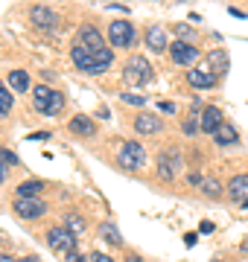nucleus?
<instances>
[{
    "instance_id": "nucleus-1",
    "label": "nucleus",
    "mask_w": 248,
    "mask_h": 262,
    "mask_svg": "<svg viewBox=\"0 0 248 262\" xmlns=\"http://www.w3.org/2000/svg\"><path fill=\"white\" fill-rule=\"evenodd\" d=\"M123 76H126L129 84H143V82L152 79V64H149L143 56H132L123 67Z\"/></svg>"
},
{
    "instance_id": "nucleus-2",
    "label": "nucleus",
    "mask_w": 248,
    "mask_h": 262,
    "mask_svg": "<svg viewBox=\"0 0 248 262\" xmlns=\"http://www.w3.org/2000/svg\"><path fill=\"white\" fill-rule=\"evenodd\" d=\"M47 245L58 253H73L76 251V236L70 233L67 227H50L47 233Z\"/></svg>"
},
{
    "instance_id": "nucleus-3",
    "label": "nucleus",
    "mask_w": 248,
    "mask_h": 262,
    "mask_svg": "<svg viewBox=\"0 0 248 262\" xmlns=\"http://www.w3.org/2000/svg\"><path fill=\"white\" fill-rule=\"evenodd\" d=\"M143 160H146V155H143V146L140 143H126L123 149H120V155H117V163L123 169H129V172H134V169H140L143 166Z\"/></svg>"
},
{
    "instance_id": "nucleus-4",
    "label": "nucleus",
    "mask_w": 248,
    "mask_h": 262,
    "mask_svg": "<svg viewBox=\"0 0 248 262\" xmlns=\"http://www.w3.org/2000/svg\"><path fill=\"white\" fill-rule=\"evenodd\" d=\"M108 41L111 47H132L134 44V27L129 20H114L108 27Z\"/></svg>"
},
{
    "instance_id": "nucleus-5",
    "label": "nucleus",
    "mask_w": 248,
    "mask_h": 262,
    "mask_svg": "<svg viewBox=\"0 0 248 262\" xmlns=\"http://www.w3.org/2000/svg\"><path fill=\"white\" fill-rule=\"evenodd\" d=\"M170 56L175 64H184V67H190L193 61H199V50L193 47V44H187V41H175L170 47Z\"/></svg>"
},
{
    "instance_id": "nucleus-6",
    "label": "nucleus",
    "mask_w": 248,
    "mask_h": 262,
    "mask_svg": "<svg viewBox=\"0 0 248 262\" xmlns=\"http://www.w3.org/2000/svg\"><path fill=\"white\" fill-rule=\"evenodd\" d=\"M44 210H47V204L41 198H18L15 201V213L20 219H38V215H44Z\"/></svg>"
},
{
    "instance_id": "nucleus-7",
    "label": "nucleus",
    "mask_w": 248,
    "mask_h": 262,
    "mask_svg": "<svg viewBox=\"0 0 248 262\" xmlns=\"http://www.w3.org/2000/svg\"><path fill=\"white\" fill-rule=\"evenodd\" d=\"M181 166V155L175 149H170V151H163L161 158H158V172H161V178L163 181H172L175 178V169Z\"/></svg>"
},
{
    "instance_id": "nucleus-8",
    "label": "nucleus",
    "mask_w": 248,
    "mask_h": 262,
    "mask_svg": "<svg viewBox=\"0 0 248 262\" xmlns=\"http://www.w3.org/2000/svg\"><path fill=\"white\" fill-rule=\"evenodd\" d=\"M222 128V111L216 105H204L201 108V131L204 134H216Z\"/></svg>"
},
{
    "instance_id": "nucleus-9",
    "label": "nucleus",
    "mask_w": 248,
    "mask_h": 262,
    "mask_svg": "<svg viewBox=\"0 0 248 262\" xmlns=\"http://www.w3.org/2000/svg\"><path fill=\"white\" fill-rule=\"evenodd\" d=\"M111 61H114V53H111V50H99V53H94V56H91V61H88V67H85V73H91V76L105 73V70L111 67Z\"/></svg>"
},
{
    "instance_id": "nucleus-10",
    "label": "nucleus",
    "mask_w": 248,
    "mask_h": 262,
    "mask_svg": "<svg viewBox=\"0 0 248 262\" xmlns=\"http://www.w3.org/2000/svg\"><path fill=\"white\" fill-rule=\"evenodd\" d=\"M216 79H219V76L210 73L208 67H201V70H190V73H187V82H190L196 91H208V88H213Z\"/></svg>"
},
{
    "instance_id": "nucleus-11",
    "label": "nucleus",
    "mask_w": 248,
    "mask_h": 262,
    "mask_svg": "<svg viewBox=\"0 0 248 262\" xmlns=\"http://www.w3.org/2000/svg\"><path fill=\"white\" fill-rule=\"evenodd\" d=\"M79 44L85 50H91V53H99V50H105L102 47V38H99V32H96L94 27H85L82 32H79Z\"/></svg>"
},
{
    "instance_id": "nucleus-12",
    "label": "nucleus",
    "mask_w": 248,
    "mask_h": 262,
    "mask_svg": "<svg viewBox=\"0 0 248 262\" xmlns=\"http://www.w3.org/2000/svg\"><path fill=\"white\" fill-rule=\"evenodd\" d=\"M134 131H140V134H158V131H161V120L152 117V114H137Z\"/></svg>"
},
{
    "instance_id": "nucleus-13",
    "label": "nucleus",
    "mask_w": 248,
    "mask_h": 262,
    "mask_svg": "<svg viewBox=\"0 0 248 262\" xmlns=\"http://www.w3.org/2000/svg\"><path fill=\"white\" fill-rule=\"evenodd\" d=\"M228 195L234 201H248V175H237L228 184Z\"/></svg>"
},
{
    "instance_id": "nucleus-14",
    "label": "nucleus",
    "mask_w": 248,
    "mask_h": 262,
    "mask_svg": "<svg viewBox=\"0 0 248 262\" xmlns=\"http://www.w3.org/2000/svg\"><path fill=\"white\" fill-rule=\"evenodd\" d=\"M32 24L41 27V29H50V27H56V24H58V18H56V12H53V9L35 6V9H32Z\"/></svg>"
},
{
    "instance_id": "nucleus-15",
    "label": "nucleus",
    "mask_w": 248,
    "mask_h": 262,
    "mask_svg": "<svg viewBox=\"0 0 248 262\" xmlns=\"http://www.w3.org/2000/svg\"><path fill=\"white\" fill-rule=\"evenodd\" d=\"M67 128L73 131V134H79V137H91L94 134V122L88 120L85 114H79V117H73V120L67 122Z\"/></svg>"
},
{
    "instance_id": "nucleus-16",
    "label": "nucleus",
    "mask_w": 248,
    "mask_h": 262,
    "mask_svg": "<svg viewBox=\"0 0 248 262\" xmlns=\"http://www.w3.org/2000/svg\"><path fill=\"white\" fill-rule=\"evenodd\" d=\"M208 70H210V73H216V76L225 73V70H228V53L213 50V53L208 56Z\"/></svg>"
},
{
    "instance_id": "nucleus-17",
    "label": "nucleus",
    "mask_w": 248,
    "mask_h": 262,
    "mask_svg": "<svg viewBox=\"0 0 248 262\" xmlns=\"http://www.w3.org/2000/svg\"><path fill=\"white\" fill-rule=\"evenodd\" d=\"M199 131H201V108L193 105L190 114H187V120H184V134L193 137V134H199Z\"/></svg>"
},
{
    "instance_id": "nucleus-18",
    "label": "nucleus",
    "mask_w": 248,
    "mask_h": 262,
    "mask_svg": "<svg viewBox=\"0 0 248 262\" xmlns=\"http://www.w3.org/2000/svg\"><path fill=\"white\" fill-rule=\"evenodd\" d=\"M146 44H149V50H155V53L167 50V35H163V29H158V27L149 29V32H146Z\"/></svg>"
},
{
    "instance_id": "nucleus-19",
    "label": "nucleus",
    "mask_w": 248,
    "mask_h": 262,
    "mask_svg": "<svg viewBox=\"0 0 248 262\" xmlns=\"http://www.w3.org/2000/svg\"><path fill=\"white\" fill-rule=\"evenodd\" d=\"M32 99H35V108L44 114L47 111V105H50V99H53V91H50L47 84H38V88L32 91Z\"/></svg>"
},
{
    "instance_id": "nucleus-20",
    "label": "nucleus",
    "mask_w": 248,
    "mask_h": 262,
    "mask_svg": "<svg viewBox=\"0 0 248 262\" xmlns=\"http://www.w3.org/2000/svg\"><path fill=\"white\" fill-rule=\"evenodd\" d=\"M91 56H94V53H91V50H85L82 44H76V47L70 50V61H73V64L79 67V70H85V67H88V61H91Z\"/></svg>"
},
{
    "instance_id": "nucleus-21",
    "label": "nucleus",
    "mask_w": 248,
    "mask_h": 262,
    "mask_svg": "<svg viewBox=\"0 0 248 262\" xmlns=\"http://www.w3.org/2000/svg\"><path fill=\"white\" fill-rule=\"evenodd\" d=\"M9 88L12 91H18V94H24L29 88V76L24 73V70H12L9 73Z\"/></svg>"
},
{
    "instance_id": "nucleus-22",
    "label": "nucleus",
    "mask_w": 248,
    "mask_h": 262,
    "mask_svg": "<svg viewBox=\"0 0 248 262\" xmlns=\"http://www.w3.org/2000/svg\"><path fill=\"white\" fill-rule=\"evenodd\" d=\"M41 187H44L41 181H27V184H20L18 187V198H35L41 192Z\"/></svg>"
},
{
    "instance_id": "nucleus-23",
    "label": "nucleus",
    "mask_w": 248,
    "mask_h": 262,
    "mask_svg": "<svg viewBox=\"0 0 248 262\" xmlns=\"http://www.w3.org/2000/svg\"><path fill=\"white\" fill-rule=\"evenodd\" d=\"M213 137H216V143H219V146H231V143H237V131L231 128V125H222Z\"/></svg>"
},
{
    "instance_id": "nucleus-24",
    "label": "nucleus",
    "mask_w": 248,
    "mask_h": 262,
    "mask_svg": "<svg viewBox=\"0 0 248 262\" xmlns=\"http://www.w3.org/2000/svg\"><path fill=\"white\" fill-rule=\"evenodd\" d=\"M99 233H102V239H105V242L117 245V248L123 245V239H120V233H117V227H114V225H102V227H99Z\"/></svg>"
},
{
    "instance_id": "nucleus-25",
    "label": "nucleus",
    "mask_w": 248,
    "mask_h": 262,
    "mask_svg": "<svg viewBox=\"0 0 248 262\" xmlns=\"http://www.w3.org/2000/svg\"><path fill=\"white\" fill-rule=\"evenodd\" d=\"M61 108H65V96L53 91V99H50V105H47V111H44V114H47V117H56Z\"/></svg>"
},
{
    "instance_id": "nucleus-26",
    "label": "nucleus",
    "mask_w": 248,
    "mask_h": 262,
    "mask_svg": "<svg viewBox=\"0 0 248 262\" xmlns=\"http://www.w3.org/2000/svg\"><path fill=\"white\" fill-rule=\"evenodd\" d=\"M65 227H67L73 236H79L82 230H85V222H82L79 215H67V219H65Z\"/></svg>"
},
{
    "instance_id": "nucleus-27",
    "label": "nucleus",
    "mask_w": 248,
    "mask_h": 262,
    "mask_svg": "<svg viewBox=\"0 0 248 262\" xmlns=\"http://www.w3.org/2000/svg\"><path fill=\"white\" fill-rule=\"evenodd\" d=\"M9 111H12V94L0 88V117H6Z\"/></svg>"
},
{
    "instance_id": "nucleus-28",
    "label": "nucleus",
    "mask_w": 248,
    "mask_h": 262,
    "mask_svg": "<svg viewBox=\"0 0 248 262\" xmlns=\"http://www.w3.org/2000/svg\"><path fill=\"white\" fill-rule=\"evenodd\" d=\"M201 187H204V192H208V195H213V198L222 192V187H219V181H216V178H204V181H201Z\"/></svg>"
},
{
    "instance_id": "nucleus-29",
    "label": "nucleus",
    "mask_w": 248,
    "mask_h": 262,
    "mask_svg": "<svg viewBox=\"0 0 248 262\" xmlns=\"http://www.w3.org/2000/svg\"><path fill=\"white\" fill-rule=\"evenodd\" d=\"M123 102H129V105H143L146 99L140 94H123Z\"/></svg>"
},
{
    "instance_id": "nucleus-30",
    "label": "nucleus",
    "mask_w": 248,
    "mask_h": 262,
    "mask_svg": "<svg viewBox=\"0 0 248 262\" xmlns=\"http://www.w3.org/2000/svg\"><path fill=\"white\" fill-rule=\"evenodd\" d=\"M0 158H3V163H18V155H15V151H9V149L0 151Z\"/></svg>"
},
{
    "instance_id": "nucleus-31",
    "label": "nucleus",
    "mask_w": 248,
    "mask_h": 262,
    "mask_svg": "<svg viewBox=\"0 0 248 262\" xmlns=\"http://www.w3.org/2000/svg\"><path fill=\"white\" fill-rule=\"evenodd\" d=\"M175 32H178V35H184V38H193V29L184 27V24H178V27H175Z\"/></svg>"
},
{
    "instance_id": "nucleus-32",
    "label": "nucleus",
    "mask_w": 248,
    "mask_h": 262,
    "mask_svg": "<svg viewBox=\"0 0 248 262\" xmlns=\"http://www.w3.org/2000/svg\"><path fill=\"white\" fill-rule=\"evenodd\" d=\"M199 233H204V236L213 233V222H201V225H199Z\"/></svg>"
},
{
    "instance_id": "nucleus-33",
    "label": "nucleus",
    "mask_w": 248,
    "mask_h": 262,
    "mask_svg": "<svg viewBox=\"0 0 248 262\" xmlns=\"http://www.w3.org/2000/svg\"><path fill=\"white\" fill-rule=\"evenodd\" d=\"M91 262H114V259L105 256V253H91Z\"/></svg>"
},
{
    "instance_id": "nucleus-34",
    "label": "nucleus",
    "mask_w": 248,
    "mask_h": 262,
    "mask_svg": "<svg viewBox=\"0 0 248 262\" xmlns=\"http://www.w3.org/2000/svg\"><path fill=\"white\" fill-rule=\"evenodd\" d=\"M158 108H161L163 114H175V105H172V102H161Z\"/></svg>"
},
{
    "instance_id": "nucleus-35",
    "label": "nucleus",
    "mask_w": 248,
    "mask_h": 262,
    "mask_svg": "<svg viewBox=\"0 0 248 262\" xmlns=\"http://www.w3.org/2000/svg\"><path fill=\"white\" fill-rule=\"evenodd\" d=\"M65 256H67V262H85V259H82V256H79L76 251H73V253H65Z\"/></svg>"
},
{
    "instance_id": "nucleus-36",
    "label": "nucleus",
    "mask_w": 248,
    "mask_h": 262,
    "mask_svg": "<svg viewBox=\"0 0 248 262\" xmlns=\"http://www.w3.org/2000/svg\"><path fill=\"white\" fill-rule=\"evenodd\" d=\"M47 137H50L47 131H38V134H32V137H29V140H47Z\"/></svg>"
},
{
    "instance_id": "nucleus-37",
    "label": "nucleus",
    "mask_w": 248,
    "mask_h": 262,
    "mask_svg": "<svg viewBox=\"0 0 248 262\" xmlns=\"http://www.w3.org/2000/svg\"><path fill=\"white\" fill-rule=\"evenodd\" d=\"M126 262H143V259H140V256H134V253H129V256H126Z\"/></svg>"
},
{
    "instance_id": "nucleus-38",
    "label": "nucleus",
    "mask_w": 248,
    "mask_h": 262,
    "mask_svg": "<svg viewBox=\"0 0 248 262\" xmlns=\"http://www.w3.org/2000/svg\"><path fill=\"white\" fill-rule=\"evenodd\" d=\"M6 181V169H3V163H0V184Z\"/></svg>"
},
{
    "instance_id": "nucleus-39",
    "label": "nucleus",
    "mask_w": 248,
    "mask_h": 262,
    "mask_svg": "<svg viewBox=\"0 0 248 262\" xmlns=\"http://www.w3.org/2000/svg\"><path fill=\"white\" fill-rule=\"evenodd\" d=\"M0 262H15V259H12V256H0Z\"/></svg>"
},
{
    "instance_id": "nucleus-40",
    "label": "nucleus",
    "mask_w": 248,
    "mask_h": 262,
    "mask_svg": "<svg viewBox=\"0 0 248 262\" xmlns=\"http://www.w3.org/2000/svg\"><path fill=\"white\" fill-rule=\"evenodd\" d=\"M24 262H38V259H35V256H27V259H24Z\"/></svg>"
},
{
    "instance_id": "nucleus-41",
    "label": "nucleus",
    "mask_w": 248,
    "mask_h": 262,
    "mask_svg": "<svg viewBox=\"0 0 248 262\" xmlns=\"http://www.w3.org/2000/svg\"><path fill=\"white\" fill-rule=\"evenodd\" d=\"M242 207H248V201H242Z\"/></svg>"
},
{
    "instance_id": "nucleus-42",
    "label": "nucleus",
    "mask_w": 248,
    "mask_h": 262,
    "mask_svg": "<svg viewBox=\"0 0 248 262\" xmlns=\"http://www.w3.org/2000/svg\"><path fill=\"white\" fill-rule=\"evenodd\" d=\"M213 262H222V259H213Z\"/></svg>"
}]
</instances>
